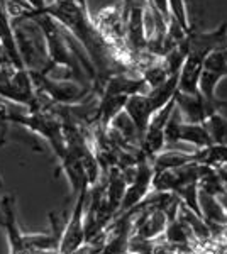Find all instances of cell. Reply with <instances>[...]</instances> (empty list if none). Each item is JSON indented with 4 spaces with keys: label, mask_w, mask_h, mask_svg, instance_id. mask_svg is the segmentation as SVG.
<instances>
[{
    "label": "cell",
    "mask_w": 227,
    "mask_h": 254,
    "mask_svg": "<svg viewBox=\"0 0 227 254\" xmlns=\"http://www.w3.org/2000/svg\"><path fill=\"white\" fill-rule=\"evenodd\" d=\"M10 19L24 68L29 71H44L49 64V53L43 27L26 14L10 15Z\"/></svg>",
    "instance_id": "obj_1"
},
{
    "label": "cell",
    "mask_w": 227,
    "mask_h": 254,
    "mask_svg": "<svg viewBox=\"0 0 227 254\" xmlns=\"http://www.w3.org/2000/svg\"><path fill=\"white\" fill-rule=\"evenodd\" d=\"M0 225L7 231L10 241L12 254H26L31 244V236H24L19 232L17 222H15V205L12 196H2L0 200Z\"/></svg>",
    "instance_id": "obj_6"
},
{
    "label": "cell",
    "mask_w": 227,
    "mask_h": 254,
    "mask_svg": "<svg viewBox=\"0 0 227 254\" xmlns=\"http://www.w3.org/2000/svg\"><path fill=\"white\" fill-rule=\"evenodd\" d=\"M38 95H46L61 105H75L83 102L90 93V87L76 80H56L39 71H29Z\"/></svg>",
    "instance_id": "obj_2"
},
{
    "label": "cell",
    "mask_w": 227,
    "mask_h": 254,
    "mask_svg": "<svg viewBox=\"0 0 227 254\" xmlns=\"http://www.w3.org/2000/svg\"><path fill=\"white\" fill-rule=\"evenodd\" d=\"M73 254H88V251H86L85 248H81V249H78L76 253H73Z\"/></svg>",
    "instance_id": "obj_13"
},
{
    "label": "cell",
    "mask_w": 227,
    "mask_h": 254,
    "mask_svg": "<svg viewBox=\"0 0 227 254\" xmlns=\"http://www.w3.org/2000/svg\"><path fill=\"white\" fill-rule=\"evenodd\" d=\"M136 0H122V19H124V24L127 22V19H129V14H131V9H133Z\"/></svg>",
    "instance_id": "obj_11"
},
{
    "label": "cell",
    "mask_w": 227,
    "mask_h": 254,
    "mask_svg": "<svg viewBox=\"0 0 227 254\" xmlns=\"http://www.w3.org/2000/svg\"><path fill=\"white\" fill-rule=\"evenodd\" d=\"M124 110H126L127 116L131 117V121L134 122L136 130H138L139 137H141V141H143L144 134H146V130H148V126H150L152 116L156 114L151 107L148 93H136V95H131Z\"/></svg>",
    "instance_id": "obj_7"
},
{
    "label": "cell",
    "mask_w": 227,
    "mask_h": 254,
    "mask_svg": "<svg viewBox=\"0 0 227 254\" xmlns=\"http://www.w3.org/2000/svg\"><path fill=\"white\" fill-rule=\"evenodd\" d=\"M3 187V182H2V178H0V188H2Z\"/></svg>",
    "instance_id": "obj_14"
},
{
    "label": "cell",
    "mask_w": 227,
    "mask_h": 254,
    "mask_svg": "<svg viewBox=\"0 0 227 254\" xmlns=\"http://www.w3.org/2000/svg\"><path fill=\"white\" fill-rule=\"evenodd\" d=\"M227 76V48L216 49L205 58L204 69H202L199 90L205 98L217 102L216 90L219 81Z\"/></svg>",
    "instance_id": "obj_5"
},
{
    "label": "cell",
    "mask_w": 227,
    "mask_h": 254,
    "mask_svg": "<svg viewBox=\"0 0 227 254\" xmlns=\"http://www.w3.org/2000/svg\"><path fill=\"white\" fill-rule=\"evenodd\" d=\"M170 2V10L173 19L176 20V24L180 26V29L188 34L192 31L190 27V20H188V10H187V2L185 0H168Z\"/></svg>",
    "instance_id": "obj_10"
},
{
    "label": "cell",
    "mask_w": 227,
    "mask_h": 254,
    "mask_svg": "<svg viewBox=\"0 0 227 254\" xmlns=\"http://www.w3.org/2000/svg\"><path fill=\"white\" fill-rule=\"evenodd\" d=\"M175 102H176V109L181 114V119L185 122H195V124H204L212 114L219 112L226 105L224 102L209 100L200 92L199 93L176 92Z\"/></svg>",
    "instance_id": "obj_4"
},
{
    "label": "cell",
    "mask_w": 227,
    "mask_h": 254,
    "mask_svg": "<svg viewBox=\"0 0 227 254\" xmlns=\"http://www.w3.org/2000/svg\"><path fill=\"white\" fill-rule=\"evenodd\" d=\"M199 203L202 217H204L205 222H212L219 225L227 224V210L216 195H210L199 188Z\"/></svg>",
    "instance_id": "obj_8"
},
{
    "label": "cell",
    "mask_w": 227,
    "mask_h": 254,
    "mask_svg": "<svg viewBox=\"0 0 227 254\" xmlns=\"http://www.w3.org/2000/svg\"><path fill=\"white\" fill-rule=\"evenodd\" d=\"M204 124L207 126L209 134H210V137H212L214 144L227 146V117L222 116L221 110L216 114H212Z\"/></svg>",
    "instance_id": "obj_9"
},
{
    "label": "cell",
    "mask_w": 227,
    "mask_h": 254,
    "mask_svg": "<svg viewBox=\"0 0 227 254\" xmlns=\"http://www.w3.org/2000/svg\"><path fill=\"white\" fill-rule=\"evenodd\" d=\"M86 196L88 190H83L73 200V210L68 222L65 224L61 231L58 254H73L78 249L83 248L86 241V227H85V208H86Z\"/></svg>",
    "instance_id": "obj_3"
},
{
    "label": "cell",
    "mask_w": 227,
    "mask_h": 254,
    "mask_svg": "<svg viewBox=\"0 0 227 254\" xmlns=\"http://www.w3.org/2000/svg\"><path fill=\"white\" fill-rule=\"evenodd\" d=\"M9 64H14L9 56V53L5 51V48H3V44L0 43V68L3 66H9Z\"/></svg>",
    "instance_id": "obj_12"
}]
</instances>
